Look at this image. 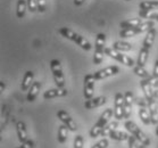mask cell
I'll return each instance as SVG.
<instances>
[{"label": "cell", "instance_id": "6", "mask_svg": "<svg viewBox=\"0 0 158 148\" xmlns=\"http://www.w3.org/2000/svg\"><path fill=\"white\" fill-rule=\"evenodd\" d=\"M105 54L109 56L110 58H113V59H115V61L124 64V65L129 66V67H132L135 64V61H133L131 57L126 56V55H123L121 51L115 50L114 48H105Z\"/></svg>", "mask_w": 158, "mask_h": 148}, {"label": "cell", "instance_id": "21", "mask_svg": "<svg viewBox=\"0 0 158 148\" xmlns=\"http://www.w3.org/2000/svg\"><path fill=\"white\" fill-rule=\"evenodd\" d=\"M143 22L142 19L140 18H130V19H125L123 22L119 23V26L122 29H132V27H137Z\"/></svg>", "mask_w": 158, "mask_h": 148}, {"label": "cell", "instance_id": "44", "mask_svg": "<svg viewBox=\"0 0 158 148\" xmlns=\"http://www.w3.org/2000/svg\"><path fill=\"white\" fill-rule=\"evenodd\" d=\"M140 148H147V146H144V145L140 144Z\"/></svg>", "mask_w": 158, "mask_h": 148}, {"label": "cell", "instance_id": "37", "mask_svg": "<svg viewBox=\"0 0 158 148\" xmlns=\"http://www.w3.org/2000/svg\"><path fill=\"white\" fill-rule=\"evenodd\" d=\"M135 103H137L139 106H141V107H146V108L148 107V99L146 97L144 98H137V99H135Z\"/></svg>", "mask_w": 158, "mask_h": 148}, {"label": "cell", "instance_id": "45", "mask_svg": "<svg viewBox=\"0 0 158 148\" xmlns=\"http://www.w3.org/2000/svg\"><path fill=\"white\" fill-rule=\"evenodd\" d=\"M124 1H131V0H124Z\"/></svg>", "mask_w": 158, "mask_h": 148}, {"label": "cell", "instance_id": "11", "mask_svg": "<svg viewBox=\"0 0 158 148\" xmlns=\"http://www.w3.org/2000/svg\"><path fill=\"white\" fill-rule=\"evenodd\" d=\"M69 91L66 88H54V89H49V90L44 91L43 92V98L44 99H52V98H57V97H65L67 96Z\"/></svg>", "mask_w": 158, "mask_h": 148}, {"label": "cell", "instance_id": "2", "mask_svg": "<svg viewBox=\"0 0 158 148\" xmlns=\"http://www.w3.org/2000/svg\"><path fill=\"white\" fill-rule=\"evenodd\" d=\"M114 115V111L111 108L105 109L104 113L100 115V117L98 119L92 129L90 130V137L91 138H97L98 136H101V131L104 130V128L108 124L109 119H111V116Z\"/></svg>", "mask_w": 158, "mask_h": 148}, {"label": "cell", "instance_id": "16", "mask_svg": "<svg viewBox=\"0 0 158 148\" xmlns=\"http://www.w3.org/2000/svg\"><path fill=\"white\" fill-rule=\"evenodd\" d=\"M16 131H17V137H18V140L21 141V144L22 142H25L29 139L25 123L23 122V121H18L16 123Z\"/></svg>", "mask_w": 158, "mask_h": 148}, {"label": "cell", "instance_id": "10", "mask_svg": "<svg viewBox=\"0 0 158 148\" xmlns=\"http://www.w3.org/2000/svg\"><path fill=\"white\" fill-rule=\"evenodd\" d=\"M57 116H58V119H59L61 122H63V124H65V125L69 128V131H73V132H75V131L77 130V125H76V123L74 122V120L71 117V115H69V114L66 112V111H64V109H60V111H58V112H57Z\"/></svg>", "mask_w": 158, "mask_h": 148}, {"label": "cell", "instance_id": "40", "mask_svg": "<svg viewBox=\"0 0 158 148\" xmlns=\"http://www.w3.org/2000/svg\"><path fill=\"white\" fill-rule=\"evenodd\" d=\"M84 1H85V0H74V5L79 7V6H82V5L84 4Z\"/></svg>", "mask_w": 158, "mask_h": 148}, {"label": "cell", "instance_id": "38", "mask_svg": "<svg viewBox=\"0 0 158 148\" xmlns=\"http://www.w3.org/2000/svg\"><path fill=\"white\" fill-rule=\"evenodd\" d=\"M17 148H34V141L27 139L25 142H22V145Z\"/></svg>", "mask_w": 158, "mask_h": 148}, {"label": "cell", "instance_id": "4", "mask_svg": "<svg viewBox=\"0 0 158 148\" xmlns=\"http://www.w3.org/2000/svg\"><path fill=\"white\" fill-rule=\"evenodd\" d=\"M105 42H106V36L104 33H98L96 36L94 42V63L96 65H99L102 61L105 53Z\"/></svg>", "mask_w": 158, "mask_h": 148}, {"label": "cell", "instance_id": "14", "mask_svg": "<svg viewBox=\"0 0 158 148\" xmlns=\"http://www.w3.org/2000/svg\"><path fill=\"white\" fill-rule=\"evenodd\" d=\"M107 101V98L105 96H99V97H94L91 98V99H88V100L84 103V107L85 109H94L97 107H100L104 104H106Z\"/></svg>", "mask_w": 158, "mask_h": 148}, {"label": "cell", "instance_id": "28", "mask_svg": "<svg viewBox=\"0 0 158 148\" xmlns=\"http://www.w3.org/2000/svg\"><path fill=\"white\" fill-rule=\"evenodd\" d=\"M109 137L111 139H114V140H117V141H124V140H127L129 139V134L126 133V132H123V131H118V130H114L111 131L110 134H109Z\"/></svg>", "mask_w": 158, "mask_h": 148}, {"label": "cell", "instance_id": "25", "mask_svg": "<svg viewBox=\"0 0 158 148\" xmlns=\"http://www.w3.org/2000/svg\"><path fill=\"white\" fill-rule=\"evenodd\" d=\"M69 129L65 125V124H61V125L59 126V129H58L57 139L60 144H64L65 141L67 140V137H69Z\"/></svg>", "mask_w": 158, "mask_h": 148}, {"label": "cell", "instance_id": "43", "mask_svg": "<svg viewBox=\"0 0 158 148\" xmlns=\"http://www.w3.org/2000/svg\"><path fill=\"white\" fill-rule=\"evenodd\" d=\"M156 134H157V137H158V123L156 124Z\"/></svg>", "mask_w": 158, "mask_h": 148}, {"label": "cell", "instance_id": "22", "mask_svg": "<svg viewBox=\"0 0 158 148\" xmlns=\"http://www.w3.org/2000/svg\"><path fill=\"white\" fill-rule=\"evenodd\" d=\"M26 9H27V2L26 0H17L16 4V15L18 18H23L25 16Z\"/></svg>", "mask_w": 158, "mask_h": 148}, {"label": "cell", "instance_id": "41", "mask_svg": "<svg viewBox=\"0 0 158 148\" xmlns=\"http://www.w3.org/2000/svg\"><path fill=\"white\" fill-rule=\"evenodd\" d=\"M5 88H6V86H5L4 81H1V82H0V89H1V91H4Z\"/></svg>", "mask_w": 158, "mask_h": 148}, {"label": "cell", "instance_id": "23", "mask_svg": "<svg viewBox=\"0 0 158 148\" xmlns=\"http://www.w3.org/2000/svg\"><path fill=\"white\" fill-rule=\"evenodd\" d=\"M140 33H142V31L139 29V26H137V27H132V29H122L121 32H119V36H122V38H132V36L140 34Z\"/></svg>", "mask_w": 158, "mask_h": 148}, {"label": "cell", "instance_id": "20", "mask_svg": "<svg viewBox=\"0 0 158 148\" xmlns=\"http://www.w3.org/2000/svg\"><path fill=\"white\" fill-rule=\"evenodd\" d=\"M155 38H156V30L152 27L151 30H149L144 36V40H143V44H142V47L147 48V49H150L152 47V44H154V41H155Z\"/></svg>", "mask_w": 158, "mask_h": 148}, {"label": "cell", "instance_id": "24", "mask_svg": "<svg viewBox=\"0 0 158 148\" xmlns=\"http://www.w3.org/2000/svg\"><path fill=\"white\" fill-rule=\"evenodd\" d=\"M149 50L150 49H147V48L142 47L139 51V56H138V61L137 64L140 66H144L147 64L148 57H149Z\"/></svg>", "mask_w": 158, "mask_h": 148}, {"label": "cell", "instance_id": "5", "mask_svg": "<svg viewBox=\"0 0 158 148\" xmlns=\"http://www.w3.org/2000/svg\"><path fill=\"white\" fill-rule=\"evenodd\" d=\"M50 70L54 76V81L58 88H65V78L63 74L61 64L58 59H51L50 61Z\"/></svg>", "mask_w": 158, "mask_h": 148}, {"label": "cell", "instance_id": "7", "mask_svg": "<svg viewBox=\"0 0 158 148\" xmlns=\"http://www.w3.org/2000/svg\"><path fill=\"white\" fill-rule=\"evenodd\" d=\"M114 117L117 121L124 119V95L117 92L114 100Z\"/></svg>", "mask_w": 158, "mask_h": 148}, {"label": "cell", "instance_id": "35", "mask_svg": "<svg viewBox=\"0 0 158 148\" xmlns=\"http://www.w3.org/2000/svg\"><path fill=\"white\" fill-rule=\"evenodd\" d=\"M107 146H108V140L104 138V139H101L100 141H98L96 145H94L91 148H106Z\"/></svg>", "mask_w": 158, "mask_h": 148}, {"label": "cell", "instance_id": "42", "mask_svg": "<svg viewBox=\"0 0 158 148\" xmlns=\"http://www.w3.org/2000/svg\"><path fill=\"white\" fill-rule=\"evenodd\" d=\"M154 97L157 99L158 98V89H156V90H154Z\"/></svg>", "mask_w": 158, "mask_h": 148}, {"label": "cell", "instance_id": "34", "mask_svg": "<svg viewBox=\"0 0 158 148\" xmlns=\"http://www.w3.org/2000/svg\"><path fill=\"white\" fill-rule=\"evenodd\" d=\"M83 144H84L83 137L81 134H77L74 139V148H83Z\"/></svg>", "mask_w": 158, "mask_h": 148}, {"label": "cell", "instance_id": "9", "mask_svg": "<svg viewBox=\"0 0 158 148\" xmlns=\"http://www.w3.org/2000/svg\"><path fill=\"white\" fill-rule=\"evenodd\" d=\"M117 73H119V67L116 65H111L108 66V67H105L102 70H99L98 72H96L94 74V78L97 80H102L106 79V78H109V76L116 75Z\"/></svg>", "mask_w": 158, "mask_h": 148}, {"label": "cell", "instance_id": "12", "mask_svg": "<svg viewBox=\"0 0 158 148\" xmlns=\"http://www.w3.org/2000/svg\"><path fill=\"white\" fill-rule=\"evenodd\" d=\"M133 94L131 91H126L124 94V119L127 120L132 113Z\"/></svg>", "mask_w": 158, "mask_h": 148}, {"label": "cell", "instance_id": "26", "mask_svg": "<svg viewBox=\"0 0 158 148\" xmlns=\"http://www.w3.org/2000/svg\"><path fill=\"white\" fill-rule=\"evenodd\" d=\"M113 48L117 51H130L132 49V44H129V42H124V41H115L113 44Z\"/></svg>", "mask_w": 158, "mask_h": 148}, {"label": "cell", "instance_id": "33", "mask_svg": "<svg viewBox=\"0 0 158 148\" xmlns=\"http://www.w3.org/2000/svg\"><path fill=\"white\" fill-rule=\"evenodd\" d=\"M26 2H27V9H29L31 13L38 11V4H36V0H26Z\"/></svg>", "mask_w": 158, "mask_h": 148}, {"label": "cell", "instance_id": "30", "mask_svg": "<svg viewBox=\"0 0 158 148\" xmlns=\"http://www.w3.org/2000/svg\"><path fill=\"white\" fill-rule=\"evenodd\" d=\"M133 72L135 73V75L140 76L142 79H147L149 78V73L147 72V70L144 69V66H140V65H137L134 66V69H133Z\"/></svg>", "mask_w": 158, "mask_h": 148}, {"label": "cell", "instance_id": "1", "mask_svg": "<svg viewBox=\"0 0 158 148\" xmlns=\"http://www.w3.org/2000/svg\"><path fill=\"white\" fill-rule=\"evenodd\" d=\"M58 33H59L61 36H64L66 39L71 40L73 42H75L77 46H80V47L82 48L83 50L89 51L90 49L92 48L91 44H90L84 36H82L81 34H79V33L74 32V31H72V30L69 29V27H60V29L58 30Z\"/></svg>", "mask_w": 158, "mask_h": 148}, {"label": "cell", "instance_id": "15", "mask_svg": "<svg viewBox=\"0 0 158 148\" xmlns=\"http://www.w3.org/2000/svg\"><path fill=\"white\" fill-rule=\"evenodd\" d=\"M148 107L151 117V124H157L158 123V103L156 99H149L148 100Z\"/></svg>", "mask_w": 158, "mask_h": 148}, {"label": "cell", "instance_id": "32", "mask_svg": "<svg viewBox=\"0 0 158 148\" xmlns=\"http://www.w3.org/2000/svg\"><path fill=\"white\" fill-rule=\"evenodd\" d=\"M138 139L134 136H130L129 139H127V142H129V148H140V145L138 144Z\"/></svg>", "mask_w": 158, "mask_h": 148}, {"label": "cell", "instance_id": "17", "mask_svg": "<svg viewBox=\"0 0 158 148\" xmlns=\"http://www.w3.org/2000/svg\"><path fill=\"white\" fill-rule=\"evenodd\" d=\"M33 79H34V73L32 71H27L24 74V76H23V80H22V84H21L22 91H29V89L31 88V86H32L33 83Z\"/></svg>", "mask_w": 158, "mask_h": 148}, {"label": "cell", "instance_id": "39", "mask_svg": "<svg viewBox=\"0 0 158 148\" xmlns=\"http://www.w3.org/2000/svg\"><path fill=\"white\" fill-rule=\"evenodd\" d=\"M151 76H152V78H155V79H158V59L156 61V63H155L154 71H152V74H151Z\"/></svg>", "mask_w": 158, "mask_h": 148}, {"label": "cell", "instance_id": "8", "mask_svg": "<svg viewBox=\"0 0 158 148\" xmlns=\"http://www.w3.org/2000/svg\"><path fill=\"white\" fill-rule=\"evenodd\" d=\"M94 81L96 79L94 78V74H86L84 76V87H83V95L86 100L94 98Z\"/></svg>", "mask_w": 158, "mask_h": 148}, {"label": "cell", "instance_id": "19", "mask_svg": "<svg viewBox=\"0 0 158 148\" xmlns=\"http://www.w3.org/2000/svg\"><path fill=\"white\" fill-rule=\"evenodd\" d=\"M139 9L147 11L158 9V0H144L139 4Z\"/></svg>", "mask_w": 158, "mask_h": 148}, {"label": "cell", "instance_id": "18", "mask_svg": "<svg viewBox=\"0 0 158 148\" xmlns=\"http://www.w3.org/2000/svg\"><path fill=\"white\" fill-rule=\"evenodd\" d=\"M40 88H41V82H40V81H34V82L32 83L31 88L29 89V91H27V97H26L27 100L33 101L35 99L38 94H39Z\"/></svg>", "mask_w": 158, "mask_h": 148}, {"label": "cell", "instance_id": "3", "mask_svg": "<svg viewBox=\"0 0 158 148\" xmlns=\"http://www.w3.org/2000/svg\"><path fill=\"white\" fill-rule=\"evenodd\" d=\"M124 126H125L126 130L129 131L130 133L137 138L140 144L144 145V146H149V145H150V139H149V137H147L146 133H144L142 130H140V128L133 122V121L126 120L125 123H124Z\"/></svg>", "mask_w": 158, "mask_h": 148}, {"label": "cell", "instance_id": "29", "mask_svg": "<svg viewBox=\"0 0 158 148\" xmlns=\"http://www.w3.org/2000/svg\"><path fill=\"white\" fill-rule=\"evenodd\" d=\"M117 126H118V122H117V121H113V122L108 123L107 125L104 128V130L101 131V136H102V137H109V134H110L111 131L116 130Z\"/></svg>", "mask_w": 158, "mask_h": 148}, {"label": "cell", "instance_id": "36", "mask_svg": "<svg viewBox=\"0 0 158 148\" xmlns=\"http://www.w3.org/2000/svg\"><path fill=\"white\" fill-rule=\"evenodd\" d=\"M36 4H38V11L44 13V11H46V0H36Z\"/></svg>", "mask_w": 158, "mask_h": 148}, {"label": "cell", "instance_id": "31", "mask_svg": "<svg viewBox=\"0 0 158 148\" xmlns=\"http://www.w3.org/2000/svg\"><path fill=\"white\" fill-rule=\"evenodd\" d=\"M139 15L141 18H149L151 21H157L158 22V13H149L147 11H140Z\"/></svg>", "mask_w": 158, "mask_h": 148}, {"label": "cell", "instance_id": "13", "mask_svg": "<svg viewBox=\"0 0 158 148\" xmlns=\"http://www.w3.org/2000/svg\"><path fill=\"white\" fill-rule=\"evenodd\" d=\"M150 76L147 78V79H142L140 81L141 89H142V91H143L144 97L147 98L148 100H149V99H154L155 98L154 97V90H152V86H151ZM155 99H156V98H155Z\"/></svg>", "mask_w": 158, "mask_h": 148}, {"label": "cell", "instance_id": "27", "mask_svg": "<svg viewBox=\"0 0 158 148\" xmlns=\"http://www.w3.org/2000/svg\"><path fill=\"white\" fill-rule=\"evenodd\" d=\"M139 117L142 121V123L146 124V125H149L151 123L150 113L148 112L146 107H140V109H139Z\"/></svg>", "mask_w": 158, "mask_h": 148}]
</instances>
